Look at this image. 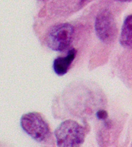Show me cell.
Listing matches in <instances>:
<instances>
[{
    "instance_id": "1",
    "label": "cell",
    "mask_w": 132,
    "mask_h": 147,
    "mask_svg": "<svg viewBox=\"0 0 132 147\" xmlns=\"http://www.w3.org/2000/svg\"><path fill=\"white\" fill-rule=\"evenodd\" d=\"M55 137L58 147H80L85 140L86 133L77 122L67 119L56 128Z\"/></svg>"
},
{
    "instance_id": "2",
    "label": "cell",
    "mask_w": 132,
    "mask_h": 147,
    "mask_svg": "<svg viewBox=\"0 0 132 147\" xmlns=\"http://www.w3.org/2000/svg\"><path fill=\"white\" fill-rule=\"evenodd\" d=\"M75 29L68 22L56 24L49 29L46 44L51 50L63 52L69 49L74 38Z\"/></svg>"
},
{
    "instance_id": "3",
    "label": "cell",
    "mask_w": 132,
    "mask_h": 147,
    "mask_svg": "<svg viewBox=\"0 0 132 147\" xmlns=\"http://www.w3.org/2000/svg\"><path fill=\"white\" fill-rule=\"evenodd\" d=\"M20 125L25 133L37 142H46L50 137L48 123L39 113L30 112L22 115Z\"/></svg>"
},
{
    "instance_id": "4",
    "label": "cell",
    "mask_w": 132,
    "mask_h": 147,
    "mask_svg": "<svg viewBox=\"0 0 132 147\" xmlns=\"http://www.w3.org/2000/svg\"><path fill=\"white\" fill-rule=\"evenodd\" d=\"M95 32L104 44L112 43L117 37L118 29L114 18L109 10L103 9L97 16L94 22Z\"/></svg>"
},
{
    "instance_id": "5",
    "label": "cell",
    "mask_w": 132,
    "mask_h": 147,
    "mask_svg": "<svg viewBox=\"0 0 132 147\" xmlns=\"http://www.w3.org/2000/svg\"><path fill=\"white\" fill-rule=\"evenodd\" d=\"M76 53L77 52L75 49H70V50L68 51L67 56H59L54 59L53 68L56 75L62 76L67 73L70 69V65L75 59Z\"/></svg>"
},
{
    "instance_id": "6",
    "label": "cell",
    "mask_w": 132,
    "mask_h": 147,
    "mask_svg": "<svg viewBox=\"0 0 132 147\" xmlns=\"http://www.w3.org/2000/svg\"><path fill=\"white\" fill-rule=\"evenodd\" d=\"M120 45L125 49H131L132 46V16L131 15L125 18L123 23L122 29L120 32Z\"/></svg>"
},
{
    "instance_id": "7",
    "label": "cell",
    "mask_w": 132,
    "mask_h": 147,
    "mask_svg": "<svg viewBox=\"0 0 132 147\" xmlns=\"http://www.w3.org/2000/svg\"><path fill=\"white\" fill-rule=\"evenodd\" d=\"M97 116H98L99 119H105L107 117V113L103 110L99 111L97 113Z\"/></svg>"
},
{
    "instance_id": "8",
    "label": "cell",
    "mask_w": 132,
    "mask_h": 147,
    "mask_svg": "<svg viewBox=\"0 0 132 147\" xmlns=\"http://www.w3.org/2000/svg\"><path fill=\"white\" fill-rule=\"evenodd\" d=\"M115 1H118V2H121V3H128V2H131V0H115Z\"/></svg>"
},
{
    "instance_id": "9",
    "label": "cell",
    "mask_w": 132,
    "mask_h": 147,
    "mask_svg": "<svg viewBox=\"0 0 132 147\" xmlns=\"http://www.w3.org/2000/svg\"><path fill=\"white\" fill-rule=\"evenodd\" d=\"M90 1H91V0H81V3H87V2H90Z\"/></svg>"
}]
</instances>
